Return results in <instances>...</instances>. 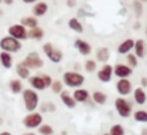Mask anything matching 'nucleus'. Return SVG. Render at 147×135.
Wrapping results in <instances>:
<instances>
[{"label": "nucleus", "mask_w": 147, "mask_h": 135, "mask_svg": "<svg viewBox=\"0 0 147 135\" xmlns=\"http://www.w3.org/2000/svg\"><path fill=\"white\" fill-rule=\"evenodd\" d=\"M22 97H23V102H24V108L27 112H33L37 110L39 107V94L37 91L33 88H23L22 91Z\"/></svg>", "instance_id": "1"}, {"label": "nucleus", "mask_w": 147, "mask_h": 135, "mask_svg": "<svg viewBox=\"0 0 147 135\" xmlns=\"http://www.w3.org/2000/svg\"><path fill=\"white\" fill-rule=\"evenodd\" d=\"M29 84L30 88H33L34 91H45L46 88H50L53 78L49 74H36V76H30L29 78Z\"/></svg>", "instance_id": "2"}, {"label": "nucleus", "mask_w": 147, "mask_h": 135, "mask_svg": "<svg viewBox=\"0 0 147 135\" xmlns=\"http://www.w3.org/2000/svg\"><path fill=\"white\" fill-rule=\"evenodd\" d=\"M86 78L82 73H77V71H66L63 74V86L66 87H70V88H80L83 84H84Z\"/></svg>", "instance_id": "3"}, {"label": "nucleus", "mask_w": 147, "mask_h": 135, "mask_svg": "<svg viewBox=\"0 0 147 135\" xmlns=\"http://www.w3.org/2000/svg\"><path fill=\"white\" fill-rule=\"evenodd\" d=\"M114 108H116L117 114H119L121 118H129V117H131V114H133L131 102H130L126 97H117V98L114 100Z\"/></svg>", "instance_id": "4"}, {"label": "nucleus", "mask_w": 147, "mask_h": 135, "mask_svg": "<svg viewBox=\"0 0 147 135\" xmlns=\"http://www.w3.org/2000/svg\"><path fill=\"white\" fill-rule=\"evenodd\" d=\"M0 50L1 51H6V53H17L22 50V41L10 37V36H4L0 39Z\"/></svg>", "instance_id": "5"}, {"label": "nucleus", "mask_w": 147, "mask_h": 135, "mask_svg": "<svg viewBox=\"0 0 147 135\" xmlns=\"http://www.w3.org/2000/svg\"><path fill=\"white\" fill-rule=\"evenodd\" d=\"M30 71L32 70H39V68H42V67H45V61H43V58L39 55V53H36V51H32V53H29L26 57H24V60L22 61Z\"/></svg>", "instance_id": "6"}, {"label": "nucleus", "mask_w": 147, "mask_h": 135, "mask_svg": "<svg viewBox=\"0 0 147 135\" xmlns=\"http://www.w3.org/2000/svg\"><path fill=\"white\" fill-rule=\"evenodd\" d=\"M42 124H43V115H42L40 112H36V111L29 112V114L23 118V125H24V128H27V130H30V131L39 128Z\"/></svg>", "instance_id": "7"}, {"label": "nucleus", "mask_w": 147, "mask_h": 135, "mask_svg": "<svg viewBox=\"0 0 147 135\" xmlns=\"http://www.w3.org/2000/svg\"><path fill=\"white\" fill-rule=\"evenodd\" d=\"M43 53L46 54V57L49 58L53 64H59L63 60V51L56 48L51 43H46L43 44Z\"/></svg>", "instance_id": "8"}, {"label": "nucleus", "mask_w": 147, "mask_h": 135, "mask_svg": "<svg viewBox=\"0 0 147 135\" xmlns=\"http://www.w3.org/2000/svg\"><path fill=\"white\" fill-rule=\"evenodd\" d=\"M7 31H9L7 36H10V37H13V39H16V40H19V41L29 40V39H27V29H26L24 26H22L20 23L11 24Z\"/></svg>", "instance_id": "9"}, {"label": "nucleus", "mask_w": 147, "mask_h": 135, "mask_svg": "<svg viewBox=\"0 0 147 135\" xmlns=\"http://www.w3.org/2000/svg\"><path fill=\"white\" fill-rule=\"evenodd\" d=\"M116 91L119 92L120 97H126L129 94H131L133 91V84L129 78H119V81L116 83Z\"/></svg>", "instance_id": "10"}, {"label": "nucleus", "mask_w": 147, "mask_h": 135, "mask_svg": "<svg viewBox=\"0 0 147 135\" xmlns=\"http://www.w3.org/2000/svg\"><path fill=\"white\" fill-rule=\"evenodd\" d=\"M131 74H133V68H130L127 64L117 63L113 65V76H116L117 78H129Z\"/></svg>", "instance_id": "11"}, {"label": "nucleus", "mask_w": 147, "mask_h": 135, "mask_svg": "<svg viewBox=\"0 0 147 135\" xmlns=\"http://www.w3.org/2000/svg\"><path fill=\"white\" fill-rule=\"evenodd\" d=\"M97 80L101 83H110L111 81V77H113V65L110 64H103V67L98 70L97 73Z\"/></svg>", "instance_id": "12"}, {"label": "nucleus", "mask_w": 147, "mask_h": 135, "mask_svg": "<svg viewBox=\"0 0 147 135\" xmlns=\"http://www.w3.org/2000/svg\"><path fill=\"white\" fill-rule=\"evenodd\" d=\"M74 47H76V50H77L82 55H90L92 51H93L92 44H90L89 41L83 40V39H76V40H74Z\"/></svg>", "instance_id": "13"}, {"label": "nucleus", "mask_w": 147, "mask_h": 135, "mask_svg": "<svg viewBox=\"0 0 147 135\" xmlns=\"http://www.w3.org/2000/svg\"><path fill=\"white\" fill-rule=\"evenodd\" d=\"M133 50H134V55L137 58H144L147 55V44L143 39H137L134 41V45H133Z\"/></svg>", "instance_id": "14"}, {"label": "nucleus", "mask_w": 147, "mask_h": 135, "mask_svg": "<svg viewBox=\"0 0 147 135\" xmlns=\"http://www.w3.org/2000/svg\"><path fill=\"white\" fill-rule=\"evenodd\" d=\"M71 97H73V100L76 102H87L89 98H90V92L86 90V88L80 87V88H74Z\"/></svg>", "instance_id": "15"}, {"label": "nucleus", "mask_w": 147, "mask_h": 135, "mask_svg": "<svg viewBox=\"0 0 147 135\" xmlns=\"http://www.w3.org/2000/svg\"><path fill=\"white\" fill-rule=\"evenodd\" d=\"M47 11H49V4L46 1H37V3H34V6H33V16L36 19L46 16Z\"/></svg>", "instance_id": "16"}, {"label": "nucleus", "mask_w": 147, "mask_h": 135, "mask_svg": "<svg viewBox=\"0 0 147 135\" xmlns=\"http://www.w3.org/2000/svg\"><path fill=\"white\" fill-rule=\"evenodd\" d=\"M133 45H134V40L133 39H126V40H123L120 44L117 45V53L121 54V55H126V54L131 53Z\"/></svg>", "instance_id": "17"}, {"label": "nucleus", "mask_w": 147, "mask_h": 135, "mask_svg": "<svg viewBox=\"0 0 147 135\" xmlns=\"http://www.w3.org/2000/svg\"><path fill=\"white\" fill-rule=\"evenodd\" d=\"M133 98H134V102L137 105H144L147 102V92L144 88L142 87H137L134 88V92H133Z\"/></svg>", "instance_id": "18"}, {"label": "nucleus", "mask_w": 147, "mask_h": 135, "mask_svg": "<svg viewBox=\"0 0 147 135\" xmlns=\"http://www.w3.org/2000/svg\"><path fill=\"white\" fill-rule=\"evenodd\" d=\"M110 58V50L107 47H97L96 48V61L106 64Z\"/></svg>", "instance_id": "19"}, {"label": "nucleus", "mask_w": 147, "mask_h": 135, "mask_svg": "<svg viewBox=\"0 0 147 135\" xmlns=\"http://www.w3.org/2000/svg\"><path fill=\"white\" fill-rule=\"evenodd\" d=\"M60 100H61V102H63L67 108H70V110H73V108L77 105V102L73 100L71 94H70V92H67V91H64V90L60 92Z\"/></svg>", "instance_id": "20"}, {"label": "nucleus", "mask_w": 147, "mask_h": 135, "mask_svg": "<svg viewBox=\"0 0 147 135\" xmlns=\"http://www.w3.org/2000/svg\"><path fill=\"white\" fill-rule=\"evenodd\" d=\"M67 26L70 27V30H73V31H74V33H77V34H82V33L84 31L83 23H82V21H80L77 17H71V19L69 20Z\"/></svg>", "instance_id": "21"}, {"label": "nucleus", "mask_w": 147, "mask_h": 135, "mask_svg": "<svg viewBox=\"0 0 147 135\" xmlns=\"http://www.w3.org/2000/svg\"><path fill=\"white\" fill-rule=\"evenodd\" d=\"M90 98L93 100V102L94 104H97V105H104L106 102H107V94L104 92V91H94L93 94H90Z\"/></svg>", "instance_id": "22"}, {"label": "nucleus", "mask_w": 147, "mask_h": 135, "mask_svg": "<svg viewBox=\"0 0 147 135\" xmlns=\"http://www.w3.org/2000/svg\"><path fill=\"white\" fill-rule=\"evenodd\" d=\"M20 24L24 26L27 30L30 29H34V27H39V21L34 16H24L22 20H20Z\"/></svg>", "instance_id": "23"}, {"label": "nucleus", "mask_w": 147, "mask_h": 135, "mask_svg": "<svg viewBox=\"0 0 147 135\" xmlns=\"http://www.w3.org/2000/svg\"><path fill=\"white\" fill-rule=\"evenodd\" d=\"M0 64L4 67V68H11L13 67V55L10 53H6V51H1L0 53Z\"/></svg>", "instance_id": "24"}, {"label": "nucleus", "mask_w": 147, "mask_h": 135, "mask_svg": "<svg viewBox=\"0 0 147 135\" xmlns=\"http://www.w3.org/2000/svg\"><path fill=\"white\" fill-rule=\"evenodd\" d=\"M45 37V30L40 29V27H34V29H30L27 30V39H32V40H42Z\"/></svg>", "instance_id": "25"}, {"label": "nucleus", "mask_w": 147, "mask_h": 135, "mask_svg": "<svg viewBox=\"0 0 147 135\" xmlns=\"http://www.w3.org/2000/svg\"><path fill=\"white\" fill-rule=\"evenodd\" d=\"M16 74L19 76V80H27L30 77V70L23 63H19L16 65Z\"/></svg>", "instance_id": "26"}, {"label": "nucleus", "mask_w": 147, "mask_h": 135, "mask_svg": "<svg viewBox=\"0 0 147 135\" xmlns=\"http://www.w3.org/2000/svg\"><path fill=\"white\" fill-rule=\"evenodd\" d=\"M9 90L11 91V94H20L23 91V83L19 78H13L9 81Z\"/></svg>", "instance_id": "27"}, {"label": "nucleus", "mask_w": 147, "mask_h": 135, "mask_svg": "<svg viewBox=\"0 0 147 135\" xmlns=\"http://www.w3.org/2000/svg\"><path fill=\"white\" fill-rule=\"evenodd\" d=\"M83 67H84L86 73H89V74L96 73V71H97V61H96V60H93V58H87V60L84 61Z\"/></svg>", "instance_id": "28"}, {"label": "nucleus", "mask_w": 147, "mask_h": 135, "mask_svg": "<svg viewBox=\"0 0 147 135\" xmlns=\"http://www.w3.org/2000/svg\"><path fill=\"white\" fill-rule=\"evenodd\" d=\"M133 118H134V121H136V122L146 124L147 122V111L146 110H137V111H134Z\"/></svg>", "instance_id": "29"}, {"label": "nucleus", "mask_w": 147, "mask_h": 135, "mask_svg": "<svg viewBox=\"0 0 147 135\" xmlns=\"http://www.w3.org/2000/svg\"><path fill=\"white\" fill-rule=\"evenodd\" d=\"M109 135H126V130L121 124H114V125L110 127Z\"/></svg>", "instance_id": "30"}, {"label": "nucleus", "mask_w": 147, "mask_h": 135, "mask_svg": "<svg viewBox=\"0 0 147 135\" xmlns=\"http://www.w3.org/2000/svg\"><path fill=\"white\" fill-rule=\"evenodd\" d=\"M126 64L130 67V68H136L137 65H139V58L133 54V53H129V54H126Z\"/></svg>", "instance_id": "31"}, {"label": "nucleus", "mask_w": 147, "mask_h": 135, "mask_svg": "<svg viewBox=\"0 0 147 135\" xmlns=\"http://www.w3.org/2000/svg\"><path fill=\"white\" fill-rule=\"evenodd\" d=\"M37 131H39V134L40 135H53L54 134L53 127L49 125V124H42V125L37 128Z\"/></svg>", "instance_id": "32"}, {"label": "nucleus", "mask_w": 147, "mask_h": 135, "mask_svg": "<svg viewBox=\"0 0 147 135\" xmlns=\"http://www.w3.org/2000/svg\"><path fill=\"white\" fill-rule=\"evenodd\" d=\"M131 9H133V11H134L136 17H140V16L143 14V3H140L139 0H134V1H133Z\"/></svg>", "instance_id": "33"}, {"label": "nucleus", "mask_w": 147, "mask_h": 135, "mask_svg": "<svg viewBox=\"0 0 147 135\" xmlns=\"http://www.w3.org/2000/svg\"><path fill=\"white\" fill-rule=\"evenodd\" d=\"M63 83L60 81V80H53L51 81V86H50V88H51V91L54 92V94H60L61 91H63Z\"/></svg>", "instance_id": "34"}, {"label": "nucleus", "mask_w": 147, "mask_h": 135, "mask_svg": "<svg viewBox=\"0 0 147 135\" xmlns=\"http://www.w3.org/2000/svg\"><path fill=\"white\" fill-rule=\"evenodd\" d=\"M140 87H142V88H147V77H142V80H140Z\"/></svg>", "instance_id": "35"}, {"label": "nucleus", "mask_w": 147, "mask_h": 135, "mask_svg": "<svg viewBox=\"0 0 147 135\" xmlns=\"http://www.w3.org/2000/svg\"><path fill=\"white\" fill-rule=\"evenodd\" d=\"M53 111H56V105L51 102H47V112H53Z\"/></svg>", "instance_id": "36"}, {"label": "nucleus", "mask_w": 147, "mask_h": 135, "mask_svg": "<svg viewBox=\"0 0 147 135\" xmlns=\"http://www.w3.org/2000/svg\"><path fill=\"white\" fill-rule=\"evenodd\" d=\"M76 4H77V0H67V6H69L70 9H73Z\"/></svg>", "instance_id": "37"}, {"label": "nucleus", "mask_w": 147, "mask_h": 135, "mask_svg": "<svg viewBox=\"0 0 147 135\" xmlns=\"http://www.w3.org/2000/svg\"><path fill=\"white\" fill-rule=\"evenodd\" d=\"M1 3L6 4V6H11V4L14 3V0H1Z\"/></svg>", "instance_id": "38"}, {"label": "nucleus", "mask_w": 147, "mask_h": 135, "mask_svg": "<svg viewBox=\"0 0 147 135\" xmlns=\"http://www.w3.org/2000/svg\"><path fill=\"white\" fill-rule=\"evenodd\" d=\"M24 4H34V3H37L39 0H22Z\"/></svg>", "instance_id": "39"}, {"label": "nucleus", "mask_w": 147, "mask_h": 135, "mask_svg": "<svg viewBox=\"0 0 147 135\" xmlns=\"http://www.w3.org/2000/svg\"><path fill=\"white\" fill-rule=\"evenodd\" d=\"M133 29H134V30H140V21H136V23L133 24Z\"/></svg>", "instance_id": "40"}, {"label": "nucleus", "mask_w": 147, "mask_h": 135, "mask_svg": "<svg viewBox=\"0 0 147 135\" xmlns=\"http://www.w3.org/2000/svg\"><path fill=\"white\" fill-rule=\"evenodd\" d=\"M0 135H11V132H10V131H1Z\"/></svg>", "instance_id": "41"}, {"label": "nucleus", "mask_w": 147, "mask_h": 135, "mask_svg": "<svg viewBox=\"0 0 147 135\" xmlns=\"http://www.w3.org/2000/svg\"><path fill=\"white\" fill-rule=\"evenodd\" d=\"M23 135H37V134H34L33 131H27V132H24Z\"/></svg>", "instance_id": "42"}, {"label": "nucleus", "mask_w": 147, "mask_h": 135, "mask_svg": "<svg viewBox=\"0 0 147 135\" xmlns=\"http://www.w3.org/2000/svg\"><path fill=\"white\" fill-rule=\"evenodd\" d=\"M142 135H147V130H146V128H143V130H142Z\"/></svg>", "instance_id": "43"}, {"label": "nucleus", "mask_w": 147, "mask_h": 135, "mask_svg": "<svg viewBox=\"0 0 147 135\" xmlns=\"http://www.w3.org/2000/svg\"><path fill=\"white\" fill-rule=\"evenodd\" d=\"M3 122H4V121H3V118H1V117H0V127H1V125H3Z\"/></svg>", "instance_id": "44"}, {"label": "nucleus", "mask_w": 147, "mask_h": 135, "mask_svg": "<svg viewBox=\"0 0 147 135\" xmlns=\"http://www.w3.org/2000/svg\"><path fill=\"white\" fill-rule=\"evenodd\" d=\"M140 3H147V0H139Z\"/></svg>", "instance_id": "45"}, {"label": "nucleus", "mask_w": 147, "mask_h": 135, "mask_svg": "<svg viewBox=\"0 0 147 135\" xmlns=\"http://www.w3.org/2000/svg\"><path fill=\"white\" fill-rule=\"evenodd\" d=\"M1 14H3V10H1V9H0V16H1Z\"/></svg>", "instance_id": "46"}, {"label": "nucleus", "mask_w": 147, "mask_h": 135, "mask_svg": "<svg viewBox=\"0 0 147 135\" xmlns=\"http://www.w3.org/2000/svg\"><path fill=\"white\" fill-rule=\"evenodd\" d=\"M146 36H147V26H146Z\"/></svg>", "instance_id": "47"}, {"label": "nucleus", "mask_w": 147, "mask_h": 135, "mask_svg": "<svg viewBox=\"0 0 147 135\" xmlns=\"http://www.w3.org/2000/svg\"><path fill=\"white\" fill-rule=\"evenodd\" d=\"M103 135H109V132H106V134H103Z\"/></svg>", "instance_id": "48"}, {"label": "nucleus", "mask_w": 147, "mask_h": 135, "mask_svg": "<svg viewBox=\"0 0 147 135\" xmlns=\"http://www.w3.org/2000/svg\"><path fill=\"white\" fill-rule=\"evenodd\" d=\"M0 3H1V0H0Z\"/></svg>", "instance_id": "49"}]
</instances>
